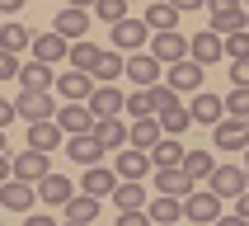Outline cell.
<instances>
[{
    "mask_svg": "<svg viewBox=\"0 0 249 226\" xmlns=\"http://www.w3.org/2000/svg\"><path fill=\"white\" fill-rule=\"evenodd\" d=\"M183 217L188 222H197V226H216V217H221V193L216 188H193V193L183 198Z\"/></svg>",
    "mask_w": 249,
    "mask_h": 226,
    "instance_id": "1",
    "label": "cell"
},
{
    "mask_svg": "<svg viewBox=\"0 0 249 226\" xmlns=\"http://www.w3.org/2000/svg\"><path fill=\"white\" fill-rule=\"evenodd\" d=\"M14 109H19L24 123H42V118H56V99H52V90H19Z\"/></svg>",
    "mask_w": 249,
    "mask_h": 226,
    "instance_id": "2",
    "label": "cell"
},
{
    "mask_svg": "<svg viewBox=\"0 0 249 226\" xmlns=\"http://www.w3.org/2000/svg\"><path fill=\"white\" fill-rule=\"evenodd\" d=\"M151 56L160 66H174V61L188 56V38H183L179 28H160V33H151Z\"/></svg>",
    "mask_w": 249,
    "mask_h": 226,
    "instance_id": "3",
    "label": "cell"
},
{
    "mask_svg": "<svg viewBox=\"0 0 249 226\" xmlns=\"http://www.w3.org/2000/svg\"><path fill=\"white\" fill-rule=\"evenodd\" d=\"M188 56H193V61H202V66H216V61L226 56V38L216 33V28H202V33H193V38H188Z\"/></svg>",
    "mask_w": 249,
    "mask_h": 226,
    "instance_id": "4",
    "label": "cell"
},
{
    "mask_svg": "<svg viewBox=\"0 0 249 226\" xmlns=\"http://www.w3.org/2000/svg\"><path fill=\"white\" fill-rule=\"evenodd\" d=\"M56 123H61L66 137H75V132H94V113H89L85 99H66V104L56 109Z\"/></svg>",
    "mask_w": 249,
    "mask_h": 226,
    "instance_id": "5",
    "label": "cell"
},
{
    "mask_svg": "<svg viewBox=\"0 0 249 226\" xmlns=\"http://www.w3.org/2000/svg\"><path fill=\"white\" fill-rule=\"evenodd\" d=\"M141 42H151V24L146 19H118L113 24V47L118 52H141Z\"/></svg>",
    "mask_w": 249,
    "mask_h": 226,
    "instance_id": "6",
    "label": "cell"
},
{
    "mask_svg": "<svg viewBox=\"0 0 249 226\" xmlns=\"http://www.w3.org/2000/svg\"><path fill=\"white\" fill-rule=\"evenodd\" d=\"M207 184H212L221 198H240V193L249 188V170H245V165H216Z\"/></svg>",
    "mask_w": 249,
    "mask_h": 226,
    "instance_id": "7",
    "label": "cell"
},
{
    "mask_svg": "<svg viewBox=\"0 0 249 226\" xmlns=\"http://www.w3.org/2000/svg\"><path fill=\"white\" fill-rule=\"evenodd\" d=\"M0 203H5V207L10 212H28L33 207V203H38V184H28V179H5L0 184Z\"/></svg>",
    "mask_w": 249,
    "mask_h": 226,
    "instance_id": "8",
    "label": "cell"
},
{
    "mask_svg": "<svg viewBox=\"0 0 249 226\" xmlns=\"http://www.w3.org/2000/svg\"><path fill=\"white\" fill-rule=\"evenodd\" d=\"M123 75L137 85V90H151V85L160 80V61H155L151 52H132V56H127V66H123Z\"/></svg>",
    "mask_w": 249,
    "mask_h": 226,
    "instance_id": "9",
    "label": "cell"
},
{
    "mask_svg": "<svg viewBox=\"0 0 249 226\" xmlns=\"http://www.w3.org/2000/svg\"><path fill=\"white\" fill-rule=\"evenodd\" d=\"M212 137H216V146H221V151H245V146H249V123L226 113L221 123L212 127Z\"/></svg>",
    "mask_w": 249,
    "mask_h": 226,
    "instance_id": "10",
    "label": "cell"
},
{
    "mask_svg": "<svg viewBox=\"0 0 249 226\" xmlns=\"http://www.w3.org/2000/svg\"><path fill=\"white\" fill-rule=\"evenodd\" d=\"M38 198L47 203V207H66L71 198H75V184H71L66 174H52V170H47V174L38 179Z\"/></svg>",
    "mask_w": 249,
    "mask_h": 226,
    "instance_id": "11",
    "label": "cell"
},
{
    "mask_svg": "<svg viewBox=\"0 0 249 226\" xmlns=\"http://www.w3.org/2000/svg\"><path fill=\"white\" fill-rule=\"evenodd\" d=\"M52 28L56 33H61V38H85V33H89V10H80V5H61V10H56V19H52Z\"/></svg>",
    "mask_w": 249,
    "mask_h": 226,
    "instance_id": "12",
    "label": "cell"
},
{
    "mask_svg": "<svg viewBox=\"0 0 249 226\" xmlns=\"http://www.w3.org/2000/svg\"><path fill=\"white\" fill-rule=\"evenodd\" d=\"M10 165H14V179H28V184H38L42 174H47V151H33V146H24L19 155H10Z\"/></svg>",
    "mask_w": 249,
    "mask_h": 226,
    "instance_id": "13",
    "label": "cell"
},
{
    "mask_svg": "<svg viewBox=\"0 0 249 226\" xmlns=\"http://www.w3.org/2000/svg\"><path fill=\"white\" fill-rule=\"evenodd\" d=\"M123 99H127V94L108 80V85H94L85 104H89V113H94V118H113V113H123Z\"/></svg>",
    "mask_w": 249,
    "mask_h": 226,
    "instance_id": "14",
    "label": "cell"
},
{
    "mask_svg": "<svg viewBox=\"0 0 249 226\" xmlns=\"http://www.w3.org/2000/svg\"><path fill=\"white\" fill-rule=\"evenodd\" d=\"M113 170H118L123 179H146V174L155 170V160H151V151H141V146H123Z\"/></svg>",
    "mask_w": 249,
    "mask_h": 226,
    "instance_id": "15",
    "label": "cell"
},
{
    "mask_svg": "<svg viewBox=\"0 0 249 226\" xmlns=\"http://www.w3.org/2000/svg\"><path fill=\"white\" fill-rule=\"evenodd\" d=\"M118 170L108 165H85V179H80V193H94V198H113V188H118Z\"/></svg>",
    "mask_w": 249,
    "mask_h": 226,
    "instance_id": "16",
    "label": "cell"
},
{
    "mask_svg": "<svg viewBox=\"0 0 249 226\" xmlns=\"http://www.w3.org/2000/svg\"><path fill=\"white\" fill-rule=\"evenodd\" d=\"M197 184L183 174V165H160L155 170V193H174V198H188Z\"/></svg>",
    "mask_w": 249,
    "mask_h": 226,
    "instance_id": "17",
    "label": "cell"
},
{
    "mask_svg": "<svg viewBox=\"0 0 249 226\" xmlns=\"http://www.w3.org/2000/svg\"><path fill=\"white\" fill-rule=\"evenodd\" d=\"M202 71H207L202 61H193V56H183V61H174V66H169L165 85H169V90H179V94H183V90H197V85H202Z\"/></svg>",
    "mask_w": 249,
    "mask_h": 226,
    "instance_id": "18",
    "label": "cell"
},
{
    "mask_svg": "<svg viewBox=\"0 0 249 226\" xmlns=\"http://www.w3.org/2000/svg\"><path fill=\"white\" fill-rule=\"evenodd\" d=\"M66 52H71V38H61L56 28H47V33H33V56H38V61L56 66V61H61Z\"/></svg>",
    "mask_w": 249,
    "mask_h": 226,
    "instance_id": "19",
    "label": "cell"
},
{
    "mask_svg": "<svg viewBox=\"0 0 249 226\" xmlns=\"http://www.w3.org/2000/svg\"><path fill=\"white\" fill-rule=\"evenodd\" d=\"M160 137H165V127H160V118H155V113L132 118V127H127V146H141V151H151Z\"/></svg>",
    "mask_w": 249,
    "mask_h": 226,
    "instance_id": "20",
    "label": "cell"
},
{
    "mask_svg": "<svg viewBox=\"0 0 249 226\" xmlns=\"http://www.w3.org/2000/svg\"><path fill=\"white\" fill-rule=\"evenodd\" d=\"M61 137H66V132H61V123H56V118L28 123V146H33V151H56V146H61Z\"/></svg>",
    "mask_w": 249,
    "mask_h": 226,
    "instance_id": "21",
    "label": "cell"
},
{
    "mask_svg": "<svg viewBox=\"0 0 249 226\" xmlns=\"http://www.w3.org/2000/svg\"><path fill=\"white\" fill-rule=\"evenodd\" d=\"M94 137H99V146L104 151H123L127 146V123L113 113V118H94Z\"/></svg>",
    "mask_w": 249,
    "mask_h": 226,
    "instance_id": "22",
    "label": "cell"
},
{
    "mask_svg": "<svg viewBox=\"0 0 249 226\" xmlns=\"http://www.w3.org/2000/svg\"><path fill=\"white\" fill-rule=\"evenodd\" d=\"M66 155H71V160H80V165H99L104 146H99L94 132H75V137H66Z\"/></svg>",
    "mask_w": 249,
    "mask_h": 226,
    "instance_id": "23",
    "label": "cell"
},
{
    "mask_svg": "<svg viewBox=\"0 0 249 226\" xmlns=\"http://www.w3.org/2000/svg\"><path fill=\"white\" fill-rule=\"evenodd\" d=\"M188 113H193V123H207V127H216V123L226 118V99H221V94H193Z\"/></svg>",
    "mask_w": 249,
    "mask_h": 226,
    "instance_id": "24",
    "label": "cell"
},
{
    "mask_svg": "<svg viewBox=\"0 0 249 226\" xmlns=\"http://www.w3.org/2000/svg\"><path fill=\"white\" fill-rule=\"evenodd\" d=\"M123 52H118V47H99V61H94V71H89V75H94V85H108V80H118V75H123Z\"/></svg>",
    "mask_w": 249,
    "mask_h": 226,
    "instance_id": "25",
    "label": "cell"
},
{
    "mask_svg": "<svg viewBox=\"0 0 249 226\" xmlns=\"http://www.w3.org/2000/svg\"><path fill=\"white\" fill-rule=\"evenodd\" d=\"M14 80L24 85V90H52L56 75H52V66H47V61H38V56H33L28 66H19V75H14Z\"/></svg>",
    "mask_w": 249,
    "mask_h": 226,
    "instance_id": "26",
    "label": "cell"
},
{
    "mask_svg": "<svg viewBox=\"0 0 249 226\" xmlns=\"http://www.w3.org/2000/svg\"><path fill=\"white\" fill-rule=\"evenodd\" d=\"M56 90H61V99H89V90H94V75L89 71H75L71 66L61 80H56Z\"/></svg>",
    "mask_w": 249,
    "mask_h": 226,
    "instance_id": "27",
    "label": "cell"
},
{
    "mask_svg": "<svg viewBox=\"0 0 249 226\" xmlns=\"http://www.w3.org/2000/svg\"><path fill=\"white\" fill-rule=\"evenodd\" d=\"M99 203H104V198H94V193H75L61 212H66V222H89L94 226L99 222Z\"/></svg>",
    "mask_w": 249,
    "mask_h": 226,
    "instance_id": "28",
    "label": "cell"
},
{
    "mask_svg": "<svg viewBox=\"0 0 249 226\" xmlns=\"http://www.w3.org/2000/svg\"><path fill=\"white\" fill-rule=\"evenodd\" d=\"M212 28L216 33H240V28H249V14H245V5H226V10H212Z\"/></svg>",
    "mask_w": 249,
    "mask_h": 226,
    "instance_id": "29",
    "label": "cell"
},
{
    "mask_svg": "<svg viewBox=\"0 0 249 226\" xmlns=\"http://www.w3.org/2000/svg\"><path fill=\"white\" fill-rule=\"evenodd\" d=\"M183 151H188V146H183L179 137H169V132H165V137L151 146V160H155V170H160V165H183Z\"/></svg>",
    "mask_w": 249,
    "mask_h": 226,
    "instance_id": "30",
    "label": "cell"
},
{
    "mask_svg": "<svg viewBox=\"0 0 249 226\" xmlns=\"http://www.w3.org/2000/svg\"><path fill=\"white\" fill-rule=\"evenodd\" d=\"M113 203H118V212L146 207V188H141V179H118V188H113Z\"/></svg>",
    "mask_w": 249,
    "mask_h": 226,
    "instance_id": "31",
    "label": "cell"
},
{
    "mask_svg": "<svg viewBox=\"0 0 249 226\" xmlns=\"http://www.w3.org/2000/svg\"><path fill=\"white\" fill-rule=\"evenodd\" d=\"M179 5H174V0H155L151 10H146V24H151V33H160V28H174L179 24Z\"/></svg>",
    "mask_w": 249,
    "mask_h": 226,
    "instance_id": "32",
    "label": "cell"
},
{
    "mask_svg": "<svg viewBox=\"0 0 249 226\" xmlns=\"http://www.w3.org/2000/svg\"><path fill=\"white\" fill-rule=\"evenodd\" d=\"M183 217V198H174V193H160L151 203V222L155 226H169V222H179Z\"/></svg>",
    "mask_w": 249,
    "mask_h": 226,
    "instance_id": "33",
    "label": "cell"
},
{
    "mask_svg": "<svg viewBox=\"0 0 249 226\" xmlns=\"http://www.w3.org/2000/svg\"><path fill=\"white\" fill-rule=\"evenodd\" d=\"M212 151H183V174L193 184H202V179H212Z\"/></svg>",
    "mask_w": 249,
    "mask_h": 226,
    "instance_id": "34",
    "label": "cell"
},
{
    "mask_svg": "<svg viewBox=\"0 0 249 226\" xmlns=\"http://www.w3.org/2000/svg\"><path fill=\"white\" fill-rule=\"evenodd\" d=\"M0 47H5V52H24V47H33V33H28L24 24H0Z\"/></svg>",
    "mask_w": 249,
    "mask_h": 226,
    "instance_id": "35",
    "label": "cell"
},
{
    "mask_svg": "<svg viewBox=\"0 0 249 226\" xmlns=\"http://www.w3.org/2000/svg\"><path fill=\"white\" fill-rule=\"evenodd\" d=\"M66 61H71L75 71H94V61H99V42L75 38V42H71V52H66Z\"/></svg>",
    "mask_w": 249,
    "mask_h": 226,
    "instance_id": "36",
    "label": "cell"
},
{
    "mask_svg": "<svg viewBox=\"0 0 249 226\" xmlns=\"http://www.w3.org/2000/svg\"><path fill=\"white\" fill-rule=\"evenodd\" d=\"M160 127H165L169 137H183V132H188V127H193V113H188V109H183V104H179V109H169V113H160Z\"/></svg>",
    "mask_w": 249,
    "mask_h": 226,
    "instance_id": "37",
    "label": "cell"
},
{
    "mask_svg": "<svg viewBox=\"0 0 249 226\" xmlns=\"http://www.w3.org/2000/svg\"><path fill=\"white\" fill-rule=\"evenodd\" d=\"M123 113H132V118H146V113H155V104H151V90H132V94L123 99Z\"/></svg>",
    "mask_w": 249,
    "mask_h": 226,
    "instance_id": "38",
    "label": "cell"
},
{
    "mask_svg": "<svg viewBox=\"0 0 249 226\" xmlns=\"http://www.w3.org/2000/svg\"><path fill=\"white\" fill-rule=\"evenodd\" d=\"M226 113H231V118H245V123H249V85H235V90L226 94Z\"/></svg>",
    "mask_w": 249,
    "mask_h": 226,
    "instance_id": "39",
    "label": "cell"
},
{
    "mask_svg": "<svg viewBox=\"0 0 249 226\" xmlns=\"http://www.w3.org/2000/svg\"><path fill=\"white\" fill-rule=\"evenodd\" d=\"M94 14L104 24H118V19H127V0H94Z\"/></svg>",
    "mask_w": 249,
    "mask_h": 226,
    "instance_id": "40",
    "label": "cell"
},
{
    "mask_svg": "<svg viewBox=\"0 0 249 226\" xmlns=\"http://www.w3.org/2000/svg\"><path fill=\"white\" fill-rule=\"evenodd\" d=\"M226 56H231V61L249 56V28H240V33H226Z\"/></svg>",
    "mask_w": 249,
    "mask_h": 226,
    "instance_id": "41",
    "label": "cell"
},
{
    "mask_svg": "<svg viewBox=\"0 0 249 226\" xmlns=\"http://www.w3.org/2000/svg\"><path fill=\"white\" fill-rule=\"evenodd\" d=\"M118 226H155L146 207H132V212H118Z\"/></svg>",
    "mask_w": 249,
    "mask_h": 226,
    "instance_id": "42",
    "label": "cell"
},
{
    "mask_svg": "<svg viewBox=\"0 0 249 226\" xmlns=\"http://www.w3.org/2000/svg\"><path fill=\"white\" fill-rule=\"evenodd\" d=\"M14 75H19V56L0 47V80H14Z\"/></svg>",
    "mask_w": 249,
    "mask_h": 226,
    "instance_id": "43",
    "label": "cell"
},
{
    "mask_svg": "<svg viewBox=\"0 0 249 226\" xmlns=\"http://www.w3.org/2000/svg\"><path fill=\"white\" fill-rule=\"evenodd\" d=\"M231 80H235V85H249V56L231 61Z\"/></svg>",
    "mask_w": 249,
    "mask_h": 226,
    "instance_id": "44",
    "label": "cell"
},
{
    "mask_svg": "<svg viewBox=\"0 0 249 226\" xmlns=\"http://www.w3.org/2000/svg\"><path fill=\"white\" fill-rule=\"evenodd\" d=\"M14 118H19V109H14L10 99H0V132H5V127H10Z\"/></svg>",
    "mask_w": 249,
    "mask_h": 226,
    "instance_id": "45",
    "label": "cell"
},
{
    "mask_svg": "<svg viewBox=\"0 0 249 226\" xmlns=\"http://www.w3.org/2000/svg\"><path fill=\"white\" fill-rule=\"evenodd\" d=\"M216 226H249V222H245V217H240V212H231V217H226V212H221V217H216Z\"/></svg>",
    "mask_w": 249,
    "mask_h": 226,
    "instance_id": "46",
    "label": "cell"
},
{
    "mask_svg": "<svg viewBox=\"0 0 249 226\" xmlns=\"http://www.w3.org/2000/svg\"><path fill=\"white\" fill-rule=\"evenodd\" d=\"M235 212H240V217H245V222H249V188H245V193L235 198Z\"/></svg>",
    "mask_w": 249,
    "mask_h": 226,
    "instance_id": "47",
    "label": "cell"
},
{
    "mask_svg": "<svg viewBox=\"0 0 249 226\" xmlns=\"http://www.w3.org/2000/svg\"><path fill=\"white\" fill-rule=\"evenodd\" d=\"M24 10V0H0V14H19Z\"/></svg>",
    "mask_w": 249,
    "mask_h": 226,
    "instance_id": "48",
    "label": "cell"
},
{
    "mask_svg": "<svg viewBox=\"0 0 249 226\" xmlns=\"http://www.w3.org/2000/svg\"><path fill=\"white\" fill-rule=\"evenodd\" d=\"M10 174H14V165H10V155H5V151H0V184H5V179H10Z\"/></svg>",
    "mask_w": 249,
    "mask_h": 226,
    "instance_id": "49",
    "label": "cell"
},
{
    "mask_svg": "<svg viewBox=\"0 0 249 226\" xmlns=\"http://www.w3.org/2000/svg\"><path fill=\"white\" fill-rule=\"evenodd\" d=\"M174 5H179V10H202L207 0H174Z\"/></svg>",
    "mask_w": 249,
    "mask_h": 226,
    "instance_id": "50",
    "label": "cell"
},
{
    "mask_svg": "<svg viewBox=\"0 0 249 226\" xmlns=\"http://www.w3.org/2000/svg\"><path fill=\"white\" fill-rule=\"evenodd\" d=\"M24 226H56V222H52V217H28Z\"/></svg>",
    "mask_w": 249,
    "mask_h": 226,
    "instance_id": "51",
    "label": "cell"
},
{
    "mask_svg": "<svg viewBox=\"0 0 249 226\" xmlns=\"http://www.w3.org/2000/svg\"><path fill=\"white\" fill-rule=\"evenodd\" d=\"M212 10H226V5H240V0H207Z\"/></svg>",
    "mask_w": 249,
    "mask_h": 226,
    "instance_id": "52",
    "label": "cell"
},
{
    "mask_svg": "<svg viewBox=\"0 0 249 226\" xmlns=\"http://www.w3.org/2000/svg\"><path fill=\"white\" fill-rule=\"evenodd\" d=\"M66 5H80V10H94V0H66Z\"/></svg>",
    "mask_w": 249,
    "mask_h": 226,
    "instance_id": "53",
    "label": "cell"
},
{
    "mask_svg": "<svg viewBox=\"0 0 249 226\" xmlns=\"http://www.w3.org/2000/svg\"><path fill=\"white\" fill-rule=\"evenodd\" d=\"M0 151H10V146H5V132H0Z\"/></svg>",
    "mask_w": 249,
    "mask_h": 226,
    "instance_id": "54",
    "label": "cell"
},
{
    "mask_svg": "<svg viewBox=\"0 0 249 226\" xmlns=\"http://www.w3.org/2000/svg\"><path fill=\"white\" fill-rule=\"evenodd\" d=\"M66 226H89V222H66Z\"/></svg>",
    "mask_w": 249,
    "mask_h": 226,
    "instance_id": "55",
    "label": "cell"
},
{
    "mask_svg": "<svg viewBox=\"0 0 249 226\" xmlns=\"http://www.w3.org/2000/svg\"><path fill=\"white\" fill-rule=\"evenodd\" d=\"M245 151H249V146H245ZM245 170H249V155H245Z\"/></svg>",
    "mask_w": 249,
    "mask_h": 226,
    "instance_id": "56",
    "label": "cell"
},
{
    "mask_svg": "<svg viewBox=\"0 0 249 226\" xmlns=\"http://www.w3.org/2000/svg\"><path fill=\"white\" fill-rule=\"evenodd\" d=\"M240 5H249V0H240Z\"/></svg>",
    "mask_w": 249,
    "mask_h": 226,
    "instance_id": "57",
    "label": "cell"
},
{
    "mask_svg": "<svg viewBox=\"0 0 249 226\" xmlns=\"http://www.w3.org/2000/svg\"><path fill=\"white\" fill-rule=\"evenodd\" d=\"M169 226H179V222H169Z\"/></svg>",
    "mask_w": 249,
    "mask_h": 226,
    "instance_id": "58",
    "label": "cell"
}]
</instances>
